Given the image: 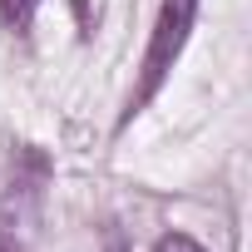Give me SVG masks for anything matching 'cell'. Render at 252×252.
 I'll list each match as a JSON object with an SVG mask.
<instances>
[{"instance_id": "1", "label": "cell", "mask_w": 252, "mask_h": 252, "mask_svg": "<svg viewBox=\"0 0 252 252\" xmlns=\"http://www.w3.org/2000/svg\"><path fill=\"white\" fill-rule=\"evenodd\" d=\"M193 20H198V0H163L158 5V20H154V35H149V50H144V74H139V89L124 109V124H129L168 79V69L178 64L188 35H193Z\"/></svg>"}, {"instance_id": "2", "label": "cell", "mask_w": 252, "mask_h": 252, "mask_svg": "<svg viewBox=\"0 0 252 252\" xmlns=\"http://www.w3.org/2000/svg\"><path fill=\"white\" fill-rule=\"evenodd\" d=\"M40 10V0H0V20H5L10 30H25Z\"/></svg>"}, {"instance_id": "3", "label": "cell", "mask_w": 252, "mask_h": 252, "mask_svg": "<svg viewBox=\"0 0 252 252\" xmlns=\"http://www.w3.org/2000/svg\"><path fill=\"white\" fill-rule=\"evenodd\" d=\"M154 252H203V242H193L188 232H168V237H158Z\"/></svg>"}, {"instance_id": "4", "label": "cell", "mask_w": 252, "mask_h": 252, "mask_svg": "<svg viewBox=\"0 0 252 252\" xmlns=\"http://www.w3.org/2000/svg\"><path fill=\"white\" fill-rule=\"evenodd\" d=\"M109 252H119V247H109Z\"/></svg>"}]
</instances>
